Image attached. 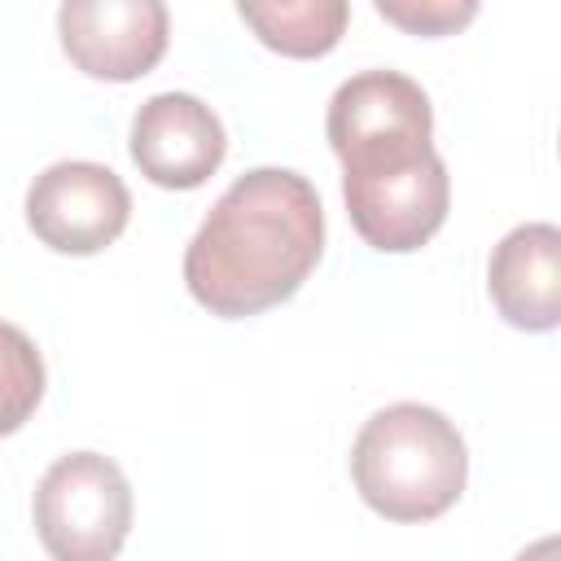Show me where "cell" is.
<instances>
[{
    "label": "cell",
    "instance_id": "obj_1",
    "mask_svg": "<svg viewBox=\"0 0 561 561\" xmlns=\"http://www.w3.org/2000/svg\"><path fill=\"white\" fill-rule=\"evenodd\" d=\"M324 254V206L307 175L254 167L210 206L184 250L188 294L219 320H245L302 289Z\"/></svg>",
    "mask_w": 561,
    "mask_h": 561
},
{
    "label": "cell",
    "instance_id": "obj_2",
    "mask_svg": "<svg viewBox=\"0 0 561 561\" xmlns=\"http://www.w3.org/2000/svg\"><path fill=\"white\" fill-rule=\"evenodd\" d=\"M351 478L359 500L386 522H434L460 500L469 451L438 408L390 403L355 434Z\"/></svg>",
    "mask_w": 561,
    "mask_h": 561
},
{
    "label": "cell",
    "instance_id": "obj_3",
    "mask_svg": "<svg viewBox=\"0 0 561 561\" xmlns=\"http://www.w3.org/2000/svg\"><path fill=\"white\" fill-rule=\"evenodd\" d=\"M324 131L342 162V180H377L434 153L430 96L399 70H359L337 83Z\"/></svg>",
    "mask_w": 561,
    "mask_h": 561
},
{
    "label": "cell",
    "instance_id": "obj_4",
    "mask_svg": "<svg viewBox=\"0 0 561 561\" xmlns=\"http://www.w3.org/2000/svg\"><path fill=\"white\" fill-rule=\"evenodd\" d=\"M31 517L53 561H114L131 530V486L110 456L70 451L39 478Z\"/></svg>",
    "mask_w": 561,
    "mask_h": 561
},
{
    "label": "cell",
    "instance_id": "obj_5",
    "mask_svg": "<svg viewBox=\"0 0 561 561\" xmlns=\"http://www.w3.org/2000/svg\"><path fill=\"white\" fill-rule=\"evenodd\" d=\"M131 193L101 162H53L26 188V224L57 254H101L123 237Z\"/></svg>",
    "mask_w": 561,
    "mask_h": 561
},
{
    "label": "cell",
    "instance_id": "obj_6",
    "mask_svg": "<svg viewBox=\"0 0 561 561\" xmlns=\"http://www.w3.org/2000/svg\"><path fill=\"white\" fill-rule=\"evenodd\" d=\"M61 53L105 83L149 75L171 39V13L158 0H66L57 9Z\"/></svg>",
    "mask_w": 561,
    "mask_h": 561
},
{
    "label": "cell",
    "instance_id": "obj_7",
    "mask_svg": "<svg viewBox=\"0 0 561 561\" xmlns=\"http://www.w3.org/2000/svg\"><path fill=\"white\" fill-rule=\"evenodd\" d=\"M351 228L364 237V245L381 254H412L421 250L443 224L451 206V180L438 149L403 171L377 175V180H342Z\"/></svg>",
    "mask_w": 561,
    "mask_h": 561
},
{
    "label": "cell",
    "instance_id": "obj_8",
    "mask_svg": "<svg viewBox=\"0 0 561 561\" xmlns=\"http://www.w3.org/2000/svg\"><path fill=\"white\" fill-rule=\"evenodd\" d=\"M224 153V123L193 92H158L131 118V162L158 188H202Z\"/></svg>",
    "mask_w": 561,
    "mask_h": 561
},
{
    "label": "cell",
    "instance_id": "obj_9",
    "mask_svg": "<svg viewBox=\"0 0 561 561\" xmlns=\"http://www.w3.org/2000/svg\"><path fill=\"white\" fill-rule=\"evenodd\" d=\"M486 294L513 329L552 333L561 324V232L552 224L513 228L491 250Z\"/></svg>",
    "mask_w": 561,
    "mask_h": 561
},
{
    "label": "cell",
    "instance_id": "obj_10",
    "mask_svg": "<svg viewBox=\"0 0 561 561\" xmlns=\"http://www.w3.org/2000/svg\"><path fill=\"white\" fill-rule=\"evenodd\" d=\"M241 22L280 57H324L337 48L351 9L342 0H276L237 4Z\"/></svg>",
    "mask_w": 561,
    "mask_h": 561
},
{
    "label": "cell",
    "instance_id": "obj_11",
    "mask_svg": "<svg viewBox=\"0 0 561 561\" xmlns=\"http://www.w3.org/2000/svg\"><path fill=\"white\" fill-rule=\"evenodd\" d=\"M44 386H48V373H44L39 346L18 324L0 320V438L18 434L35 416Z\"/></svg>",
    "mask_w": 561,
    "mask_h": 561
},
{
    "label": "cell",
    "instance_id": "obj_12",
    "mask_svg": "<svg viewBox=\"0 0 561 561\" xmlns=\"http://www.w3.org/2000/svg\"><path fill=\"white\" fill-rule=\"evenodd\" d=\"M377 13L408 35H451L478 18L473 0H377Z\"/></svg>",
    "mask_w": 561,
    "mask_h": 561
},
{
    "label": "cell",
    "instance_id": "obj_13",
    "mask_svg": "<svg viewBox=\"0 0 561 561\" xmlns=\"http://www.w3.org/2000/svg\"><path fill=\"white\" fill-rule=\"evenodd\" d=\"M513 561H557V535L535 539V543H530V548H522Z\"/></svg>",
    "mask_w": 561,
    "mask_h": 561
}]
</instances>
